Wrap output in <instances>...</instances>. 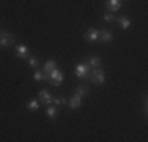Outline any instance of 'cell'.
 Masks as SVG:
<instances>
[{
    "instance_id": "obj_21",
    "label": "cell",
    "mask_w": 148,
    "mask_h": 142,
    "mask_svg": "<svg viewBox=\"0 0 148 142\" xmlns=\"http://www.w3.org/2000/svg\"><path fill=\"white\" fill-rule=\"evenodd\" d=\"M120 2H123V0H120Z\"/></svg>"
},
{
    "instance_id": "obj_17",
    "label": "cell",
    "mask_w": 148,
    "mask_h": 142,
    "mask_svg": "<svg viewBox=\"0 0 148 142\" xmlns=\"http://www.w3.org/2000/svg\"><path fill=\"white\" fill-rule=\"evenodd\" d=\"M52 103H54L55 106H62V104H68V99L65 97H57V98L52 99Z\"/></svg>"
},
{
    "instance_id": "obj_12",
    "label": "cell",
    "mask_w": 148,
    "mask_h": 142,
    "mask_svg": "<svg viewBox=\"0 0 148 142\" xmlns=\"http://www.w3.org/2000/svg\"><path fill=\"white\" fill-rule=\"evenodd\" d=\"M76 95H79L80 98H84V97H87V95L90 93V88L87 87V85H79V87H76V92H74Z\"/></svg>"
},
{
    "instance_id": "obj_9",
    "label": "cell",
    "mask_w": 148,
    "mask_h": 142,
    "mask_svg": "<svg viewBox=\"0 0 148 142\" xmlns=\"http://www.w3.org/2000/svg\"><path fill=\"white\" fill-rule=\"evenodd\" d=\"M68 104H69V108H71L73 111H76V109H79L80 106H82V98H80L79 95L74 93L73 97L68 99Z\"/></svg>"
},
{
    "instance_id": "obj_2",
    "label": "cell",
    "mask_w": 148,
    "mask_h": 142,
    "mask_svg": "<svg viewBox=\"0 0 148 142\" xmlns=\"http://www.w3.org/2000/svg\"><path fill=\"white\" fill-rule=\"evenodd\" d=\"M16 41L14 35L10 33V32L3 30L2 33H0V48H10V46H13Z\"/></svg>"
},
{
    "instance_id": "obj_5",
    "label": "cell",
    "mask_w": 148,
    "mask_h": 142,
    "mask_svg": "<svg viewBox=\"0 0 148 142\" xmlns=\"http://www.w3.org/2000/svg\"><path fill=\"white\" fill-rule=\"evenodd\" d=\"M84 38H85V41L88 43H95L99 40V30H96V28H90V30H87L85 33H84Z\"/></svg>"
},
{
    "instance_id": "obj_7",
    "label": "cell",
    "mask_w": 148,
    "mask_h": 142,
    "mask_svg": "<svg viewBox=\"0 0 148 142\" xmlns=\"http://www.w3.org/2000/svg\"><path fill=\"white\" fill-rule=\"evenodd\" d=\"M38 99H40V101L43 103V104L49 106V104H52V99H54V97H52V95L44 88V90H41V92H40V95H38Z\"/></svg>"
},
{
    "instance_id": "obj_14",
    "label": "cell",
    "mask_w": 148,
    "mask_h": 142,
    "mask_svg": "<svg viewBox=\"0 0 148 142\" xmlns=\"http://www.w3.org/2000/svg\"><path fill=\"white\" fill-rule=\"evenodd\" d=\"M27 109H29L30 112H33V111H38L40 109V99H30L29 103H27Z\"/></svg>"
},
{
    "instance_id": "obj_3",
    "label": "cell",
    "mask_w": 148,
    "mask_h": 142,
    "mask_svg": "<svg viewBox=\"0 0 148 142\" xmlns=\"http://www.w3.org/2000/svg\"><path fill=\"white\" fill-rule=\"evenodd\" d=\"M63 79H65V76H63L62 71H60L58 68H54L51 73H49V81H47V82H51L52 85L58 87V85L63 82Z\"/></svg>"
},
{
    "instance_id": "obj_18",
    "label": "cell",
    "mask_w": 148,
    "mask_h": 142,
    "mask_svg": "<svg viewBox=\"0 0 148 142\" xmlns=\"http://www.w3.org/2000/svg\"><path fill=\"white\" fill-rule=\"evenodd\" d=\"M33 81H35V82H41V81H44V73H43V71H40V70L35 71Z\"/></svg>"
},
{
    "instance_id": "obj_11",
    "label": "cell",
    "mask_w": 148,
    "mask_h": 142,
    "mask_svg": "<svg viewBox=\"0 0 148 142\" xmlns=\"http://www.w3.org/2000/svg\"><path fill=\"white\" fill-rule=\"evenodd\" d=\"M46 115L49 117V119H57V115H58V108L57 106H51L49 104L47 106V109H46Z\"/></svg>"
},
{
    "instance_id": "obj_8",
    "label": "cell",
    "mask_w": 148,
    "mask_h": 142,
    "mask_svg": "<svg viewBox=\"0 0 148 142\" xmlns=\"http://www.w3.org/2000/svg\"><path fill=\"white\" fill-rule=\"evenodd\" d=\"M106 8L110 13H117V11H120V8H121V2H120V0H107V2H106Z\"/></svg>"
},
{
    "instance_id": "obj_4",
    "label": "cell",
    "mask_w": 148,
    "mask_h": 142,
    "mask_svg": "<svg viewBox=\"0 0 148 142\" xmlns=\"http://www.w3.org/2000/svg\"><path fill=\"white\" fill-rule=\"evenodd\" d=\"M87 71H88V66L85 65V63H79V65L76 66V70H74V73H76V77H79L80 81H85L87 77Z\"/></svg>"
},
{
    "instance_id": "obj_10",
    "label": "cell",
    "mask_w": 148,
    "mask_h": 142,
    "mask_svg": "<svg viewBox=\"0 0 148 142\" xmlns=\"http://www.w3.org/2000/svg\"><path fill=\"white\" fill-rule=\"evenodd\" d=\"M99 40H101V43H110L112 40H114V35H112L110 30L104 28V30L99 32Z\"/></svg>"
},
{
    "instance_id": "obj_20",
    "label": "cell",
    "mask_w": 148,
    "mask_h": 142,
    "mask_svg": "<svg viewBox=\"0 0 148 142\" xmlns=\"http://www.w3.org/2000/svg\"><path fill=\"white\" fill-rule=\"evenodd\" d=\"M115 19H117V17H115V13H110V11L104 13V21L106 22H114Z\"/></svg>"
},
{
    "instance_id": "obj_6",
    "label": "cell",
    "mask_w": 148,
    "mask_h": 142,
    "mask_svg": "<svg viewBox=\"0 0 148 142\" xmlns=\"http://www.w3.org/2000/svg\"><path fill=\"white\" fill-rule=\"evenodd\" d=\"M29 55H30V49H29V46H25V44H19V46H16V57H17V59H27Z\"/></svg>"
},
{
    "instance_id": "obj_19",
    "label": "cell",
    "mask_w": 148,
    "mask_h": 142,
    "mask_svg": "<svg viewBox=\"0 0 148 142\" xmlns=\"http://www.w3.org/2000/svg\"><path fill=\"white\" fill-rule=\"evenodd\" d=\"M27 62H29V66L30 68H33V70H38V60L35 59V57H27Z\"/></svg>"
},
{
    "instance_id": "obj_15",
    "label": "cell",
    "mask_w": 148,
    "mask_h": 142,
    "mask_svg": "<svg viewBox=\"0 0 148 142\" xmlns=\"http://www.w3.org/2000/svg\"><path fill=\"white\" fill-rule=\"evenodd\" d=\"M118 22H120V27L121 28H129L131 27V21L128 19V17H125V16H121V17H118Z\"/></svg>"
},
{
    "instance_id": "obj_1",
    "label": "cell",
    "mask_w": 148,
    "mask_h": 142,
    "mask_svg": "<svg viewBox=\"0 0 148 142\" xmlns=\"http://www.w3.org/2000/svg\"><path fill=\"white\" fill-rule=\"evenodd\" d=\"M85 81H90V82L93 84H104L106 81V73L104 70L101 68V66H96V68H93V66H88V71H87V77Z\"/></svg>"
},
{
    "instance_id": "obj_13",
    "label": "cell",
    "mask_w": 148,
    "mask_h": 142,
    "mask_svg": "<svg viewBox=\"0 0 148 142\" xmlns=\"http://www.w3.org/2000/svg\"><path fill=\"white\" fill-rule=\"evenodd\" d=\"M54 68H57V62H55V60H47V62L44 63L43 73H44V74H49L52 70H54Z\"/></svg>"
},
{
    "instance_id": "obj_16",
    "label": "cell",
    "mask_w": 148,
    "mask_h": 142,
    "mask_svg": "<svg viewBox=\"0 0 148 142\" xmlns=\"http://www.w3.org/2000/svg\"><path fill=\"white\" fill-rule=\"evenodd\" d=\"M88 66H93V68H96V66H101V59L96 55L90 57L88 59Z\"/></svg>"
}]
</instances>
